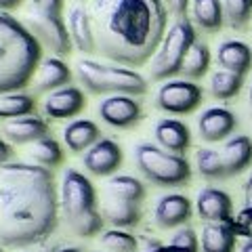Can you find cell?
<instances>
[{
    "label": "cell",
    "instance_id": "25",
    "mask_svg": "<svg viewBox=\"0 0 252 252\" xmlns=\"http://www.w3.org/2000/svg\"><path fill=\"white\" fill-rule=\"evenodd\" d=\"M191 11H193V21L202 30L217 32L225 21L223 0H193Z\"/></svg>",
    "mask_w": 252,
    "mask_h": 252
},
{
    "label": "cell",
    "instance_id": "15",
    "mask_svg": "<svg viewBox=\"0 0 252 252\" xmlns=\"http://www.w3.org/2000/svg\"><path fill=\"white\" fill-rule=\"evenodd\" d=\"M191 212H193V206L187 195L168 193V195H162V198L156 202L154 220L162 229H172V227L185 225L187 220L191 219Z\"/></svg>",
    "mask_w": 252,
    "mask_h": 252
},
{
    "label": "cell",
    "instance_id": "30",
    "mask_svg": "<svg viewBox=\"0 0 252 252\" xmlns=\"http://www.w3.org/2000/svg\"><path fill=\"white\" fill-rule=\"evenodd\" d=\"M99 244L103 252H137L139 250V242L135 235L124 229H116V227L101 233Z\"/></svg>",
    "mask_w": 252,
    "mask_h": 252
},
{
    "label": "cell",
    "instance_id": "40",
    "mask_svg": "<svg viewBox=\"0 0 252 252\" xmlns=\"http://www.w3.org/2000/svg\"><path fill=\"white\" fill-rule=\"evenodd\" d=\"M240 252H252V235H250V238H248L246 242H244V244H242V248H240Z\"/></svg>",
    "mask_w": 252,
    "mask_h": 252
},
{
    "label": "cell",
    "instance_id": "20",
    "mask_svg": "<svg viewBox=\"0 0 252 252\" xmlns=\"http://www.w3.org/2000/svg\"><path fill=\"white\" fill-rule=\"evenodd\" d=\"M72 80V69L59 57H46L40 61L34 76V91L36 93H53L57 89L67 86Z\"/></svg>",
    "mask_w": 252,
    "mask_h": 252
},
{
    "label": "cell",
    "instance_id": "6",
    "mask_svg": "<svg viewBox=\"0 0 252 252\" xmlns=\"http://www.w3.org/2000/svg\"><path fill=\"white\" fill-rule=\"evenodd\" d=\"M21 23L55 55H67L72 51L69 30L63 21V0H28Z\"/></svg>",
    "mask_w": 252,
    "mask_h": 252
},
{
    "label": "cell",
    "instance_id": "36",
    "mask_svg": "<svg viewBox=\"0 0 252 252\" xmlns=\"http://www.w3.org/2000/svg\"><path fill=\"white\" fill-rule=\"evenodd\" d=\"M238 223L244 227V231L246 229H252V206H244L238 215Z\"/></svg>",
    "mask_w": 252,
    "mask_h": 252
},
{
    "label": "cell",
    "instance_id": "26",
    "mask_svg": "<svg viewBox=\"0 0 252 252\" xmlns=\"http://www.w3.org/2000/svg\"><path fill=\"white\" fill-rule=\"evenodd\" d=\"M28 156L36 166H42V168H55L63 162V149L53 137L34 141L28 149Z\"/></svg>",
    "mask_w": 252,
    "mask_h": 252
},
{
    "label": "cell",
    "instance_id": "10",
    "mask_svg": "<svg viewBox=\"0 0 252 252\" xmlns=\"http://www.w3.org/2000/svg\"><path fill=\"white\" fill-rule=\"evenodd\" d=\"M202 103V89L191 80H166L156 93V105L168 114H191Z\"/></svg>",
    "mask_w": 252,
    "mask_h": 252
},
{
    "label": "cell",
    "instance_id": "27",
    "mask_svg": "<svg viewBox=\"0 0 252 252\" xmlns=\"http://www.w3.org/2000/svg\"><path fill=\"white\" fill-rule=\"evenodd\" d=\"M36 112V101L26 93H4L0 94V118L13 120V118L30 116Z\"/></svg>",
    "mask_w": 252,
    "mask_h": 252
},
{
    "label": "cell",
    "instance_id": "34",
    "mask_svg": "<svg viewBox=\"0 0 252 252\" xmlns=\"http://www.w3.org/2000/svg\"><path fill=\"white\" fill-rule=\"evenodd\" d=\"M59 246L49 242H38V244H32V246H23V248H15V252H57Z\"/></svg>",
    "mask_w": 252,
    "mask_h": 252
},
{
    "label": "cell",
    "instance_id": "22",
    "mask_svg": "<svg viewBox=\"0 0 252 252\" xmlns=\"http://www.w3.org/2000/svg\"><path fill=\"white\" fill-rule=\"evenodd\" d=\"M217 61L220 69L246 76L252 67V49L242 40H225L217 51Z\"/></svg>",
    "mask_w": 252,
    "mask_h": 252
},
{
    "label": "cell",
    "instance_id": "31",
    "mask_svg": "<svg viewBox=\"0 0 252 252\" xmlns=\"http://www.w3.org/2000/svg\"><path fill=\"white\" fill-rule=\"evenodd\" d=\"M195 168L204 179H225L223 162H220L219 149L202 147L195 152Z\"/></svg>",
    "mask_w": 252,
    "mask_h": 252
},
{
    "label": "cell",
    "instance_id": "18",
    "mask_svg": "<svg viewBox=\"0 0 252 252\" xmlns=\"http://www.w3.org/2000/svg\"><path fill=\"white\" fill-rule=\"evenodd\" d=\"M225 177H235L252 164V139L248 135H233L219 149Z\"/></svg>",
    "mask_w": 252,
    "mask_h": 252
},
{
    "label": "cell",
    "instance_id": "35",
    "mask_svg": "<svg viewBox=\"0 0 252 252\" xmlns=\"http://www.w3.org/2000/svg\"><path fill=\"white\" fill-rule=\"evenodd\" d=\"M168 6V11H172L177 17H185L187 13V6H189V0H164Z\"/></svg>",
    "mask_w": 252,
    "mask_h": 252
},
{
    "label": "cell",
    "instance_id": "17",
    "mask_svg": "<svg viewBox=\"0 0 252 252\" xmlns=\"http://www.w3.org/2000/svg\"><path fill=\"white\" fill-rule=\"evenodd\" d=\"M154 137L162 149L179 154V156H183L189 149V145H191L189 126L181 120H175V118H162V120H158L154 126Z\"/></svg>",
    "mask_w": 252,
    "mask_h": 252
},
{
    "label": "cell",
    "instance_id": "43",
    "mask_svg": "<svg viewBox=\"0 0 252 252\" xmlns=\"http://www.w3.org/2000/svg\"><path fill=\"white\" fill-rule=\"evenodd\" d=\"M0 252H4V250H2V246H0Z\"/></svg>",
    "mask_w": 252,
    "mask_h": 252
},
{
    "label": "cell",
    "instance_id": "14",
    "mask_svg": "<svg viewBox=\"0 0 252 252\" xmlns=\"http://www.w3.org/2000/svg\"><path fill=\"white\" fill-rule=\"evenodd\" d=\"M195 210L206 223H229L233 215L231 195L219 187H204L195 198Z\"/></svg>",
    "mask_w": 252,
    "mask_h": 252
},
{
    "label": "cell",
    "instance_id": "33",
    "mask_svg": "<svg viewBox=\"0 0 252 252\" xmlns=\"http://www.w3.org/2000/svg\"><path fill=\"white\" fill-rule=\"evenodd\" d=\"M168 248L172 252H198L200 250V240L191 227H181L175 231V235L168 242Z\"/></svg>",
    "mask_w": 252,
    "mask_h": 252
},
{
    "label": "cell",
    "instance_id": "23",
    "mask_svg": "<svg viewBox=\"0 0 252 252\" xmlns=\"http://www.w3.org/2000/svg\"><path fill=\"white\" fill-rule=\"evenodd\" d=\"M99 141V126L93 120H74L63 128V143L69 152L82 154Z\"/></svg>",
    "mask_w": 252,
    "mask_h": 252
},
{
    "label": "cell",
    "instance_id": "29",
    "mask_svg": "<svg viewBox=\"0 0 252 252\" xmlns=\"http://www.w3.org/2000/svg\"><path fill=\"white\" fill-rule=\"evenodd\" d=\"M244 76L227 72V69H217L210 76V93L217 99H231L242 91Z\"/></svg>",
    "mask_w": 252,
    "mask_h": 252
},
{
    "label": "cell",
    "instance_id": "11",
    "mask_svg": "<svg viewBox=\"0 0 252 252\" xmlns=\"http://www.w3.org/2000/svg\"><path fill=\"white\" fill-rule=\"evenodd\" d=\"M99 116L114 128H128L143 116L141 103L130 94H109L99 103Z\"/></svg>",
    "mask_w": 252,
    "mask_h": 252
},
{
    "label": "cell",
    "instance_id": "12",
    "mask_svg": "<svg viewBox=\"0 0 252 252\" xmlns=\"http://www.w3.org/2000/svg\"><path fill=\"white\" fill-rule=\"evenodd\" d=\"M84 168L94 177H109L122 164V147L112 139H99L82 156Z\"/></svg>",
    "mask_w": 252,
    "mask_h": 252
},
{
    "label": "cell",
    "instance_id": "13",
    "mask_svg": "<svg viewBox=\"0 0 252 252\" xmlns=\"http://www.w3.org/2000/svg\"><path fill=\"white\" fill-rule=\"evenodd\" d=\"M86 107V97L78 86H63L49 93L42 101V112L46 118L63 120V118H74Z\"/></svg>",
    "mask_w": 252,
    "mask_h": 252
},
{
    "label": "cell",
    "instance_id": "19",
    "mask_svg": "<svg viewBox=\"0 0 252 252\" xmlns=\"http://www.w3.org/2000/svg\"><path fill=\"white\" fill-rule=\"evenodd\" d=\"M2 132L11 143H34L38 139L49 137V124L44 118L30 114V116H21V118H13L2 124Z\"/></svg>",
    "mask_w": 252,
    "mask_h": 252
},
{
    "label": "cell",
    "instance_id": "42",
    "mask_svg": "<svg viewBox=\"0 0 252 252\" xmlns=\"http://www.w3.org/2000/svg\"><path fill=\"white\" fill-rule=\"evenodd\" d=\"M250 105H252V84H250Z\"/></svg>",
    "mask_w": 252,
    "mask_h": 252
},
{
    "label": "cell",
    "instance_id": "21",
    "mask_svg": "<svg viewBox=\"0 0 252 252\" xmlns=\"http://www.w3.org/2000/svg\"><path fill=\"white\" fill-rule=\"evenodd\" d=\"M67 30L72 44L82 53H94L97 51V42H94V30H93V19L89 9L76 4L69 9L67 15Z\"/></svg>",
    "mask_w": 252,
    "mask_h": 252
},
{
    "label": "cell",
    "instance_id": "16",
    "mask_svg": "<svg viewBox=\"0 0 252 252\" xmlns=\"http://www.w3.org/2000/svg\"><path fill=\"white\" fill-rule=\"evenodd\" d=\"M238 126V118L227 107H208L198 118L200 137L208 143H217L231 135Z\"/></svg>",
    "mask_w": 252,
    "mask_h": 252
},
{
    "label": "cell",
    "instance_id": "8",
    "mask_svg": "<svg viewBox=\"0 0 252 252\" xmlns=\"http://www.w3.org/2000/svg\"><path fill=\"white\" fill-rule=\"evenodd\" d=\"M135 164L141 175L158 187H181L191 179V166L185 156L166 152L160 145L139 143L135 147Z\"/></svg>",
    "mask_w": 252,
    "mask_h": 252
},
{
    "label": "cell",
    "instance_id": "9",
    "mask_svg": "<svg viewBox=\"0 0 252 252\" xmlns=\"http://www.w3.org/2000/svg\"><path fill=\"white\" fill-rule=\"evenodd\" d=\"M195 42H198V36H195L193 23L187 17H179L166 30L160 46L149 61V74L154 80H168L181 74L183 61Z\"/></svg>",
    "mask_w": 252,
    "mask_h": 252
},
{
    "label": "cell",
    "instance_id": "28",
    "mask_svg": "<svg viewBox=\"0 0 252 252\" xmlns=\"http://www.w3.org/2000/svg\"><path fill=\"white\" fill-rule=\"evenodd\" d=\"M208 67H210V49L204 42H195L183 61L181 74L187 80H198V78H202L208 72Z\"/></svg>",
    "mask_w": 252,
    "mask_h": 252
},
{
    "label": "cell",
    "instance_id": "1",
    "mask_svg": "<svg viewBox=\"0 0 252 252\" xmlns=\"http://www.w3.org/2000/svg\"><path fill=\"white\" fill-rule=\"evenodd\" d=\"M59 191L49 168L28 162L0 166V246L44 242L57 227Z\"/></svg>",
    "mask_w": 252,
    "mask_h": 252
},
{
    "label": "cell",
    "instance_id": "38",
    "mask_svg": "<svg viewBox=\"0 0 252 252\" xmlns=\"http://www.w3.org/2000/svg\"><path fill=\"white\" fill-rule=\"evenodd\" d=\"M244 206H252V172L244 183Z\"/></svg>",
    "mask_w": 252,
    "mask_h": 252
},
{
    "label": "cell",
    "instance_id": "2",
    "mask_svg": "<svg viewBox=\"0 0 252 252\" xmlns=\"http://www.w3.org/2000/svg\"><path fill=\"white\" fill-rule=\"evenodd\" d=\"M91 19L97 51L116 65L152 61L168 23L164 0H93Z\"/></svg>",
    "mask_w": 252,
    "mask_h": 252
},
{
    "label": "cell",
    "instance_id": "39",
    "mask_svg": "<svg viewBox=\"0 0 252 252\" xmlns=\"http://www.w3.org/2000/svg\"><path fill=\"white\" fill-rule=\"evenodd\" d=\"M21 4V0H0V11H11L15 9V6H19Z\"/></svg>",
    "mask_w": 252,
    "mask_h": 252
},
{
    "label": "cell",
    "instance_id": "32",
    "mask_svg": "<svg viewBox=\"0 0 252 252\" xmlns=\"http://www.w3.org/2000/svg\"><path fill=\"white\" fill-rule=\"evenodd\" d=\"M223 11L227 26L244 30L252 19V0H223Z\"/></svg>",
    "mask_w": 252,
    "mask_h": 252
},
{
    "label": "cell",
    "instance_id": "5",
    "mask_svg": "<svg viewBox=\"0 0 252 252\" xmlns=\"http://www.w3.org/2000/svg\"><path fill=\"white\" fill-rule=\"evenodd\" d=\"M76 76L84 89L93 94H143L147 80L135 69L124 65H107L93 59H80L76 63Z\"/></svg>",
    "mask_w": 252,
    "mask_h": 252
},
{
    "label": "cell",
    "instance_id": "41",
    "mask_svg": "<svg viewBox=\"0 0 252 252\" xmlns=\"http://www.w3.org/2000/svg\"><path fill=\"white\" fill-rule=\"evenodd\" d=\"M57 252H82V248H78V246H61V248H57Z\"/></svg>",
    "mask_w": 252,
    "mask_h": 252
},
{
    "label": "cell",
    "instance_id": "7",
    "mask_svg": "<svg viewBox=\"0 0 252 252\" xmlns=\"http://www.w3.org/2000/svg\"><path fill=\"white\" fill-rule=\"evenodd\" d=\"M145 198V185L130 175H116L105 183L101 217L116 229L132 227L141 219V202Z\"/></svg>",
    "mask_w": 252,
    "mask_h": 252
},
{
    "label": "cell",
    "instance_id": "37",
    "mask_svg": "<svg viewBox=\"0 0 252 252\" xmlns=\"http://www.w3.org/2000/svg\"><path fill=\"white\" fill-rule=\"evenodd\" d=\"M11 156H13V147H11L9 143H6L4 139H0V166H4V164H9Z\"/></svg>",
    "mask_w": 252,
    "mask_h": 252
},
{
    "label": "cell",
    "instance_id": "24",
    "mask_svg": "<svg viewBox=\"0 0 252 252\" xmlns=\"http://www.w3.org/2000/svg\"><path fill=\"white\" fill-rule=\"evenodd\" d=\"M235 227L229 223H206L202 229V252H233L235 250Z\"/></svg>",
    "mask_w": 252,
    "mask_h": 252
},
{
    "label": "cell",
    "instance_id": "3",
    "mask_svg": "<svg viewBox=\"0 0 252 252\" xmlns=\"http://www.w3.org/2000/svg\"><path fill=\"white\" fill-rule=\"evenodd\" d=\"M40 65V42L13 15L0 11V94L23 89Z\"/></svg>",
    "mask_w": 252,
    "mask_h": 252
},
{
    "label": "cell",
    "instance_id": "4",
    "mask_svg": "<svg viewBox=\"0 0 252 252\" xmlns=\"http://www.w3.org/2000/svg\"><path fill=\"white\" fill-rule=\"evenodd\" d=\"M59 212L67 227L80 238H93L103 227V217L97 208V193L80 170L67 168L59 185Z\"/></svg>",
    "mask_w": 252,
    "mask_h": 252
}]
</instances>
